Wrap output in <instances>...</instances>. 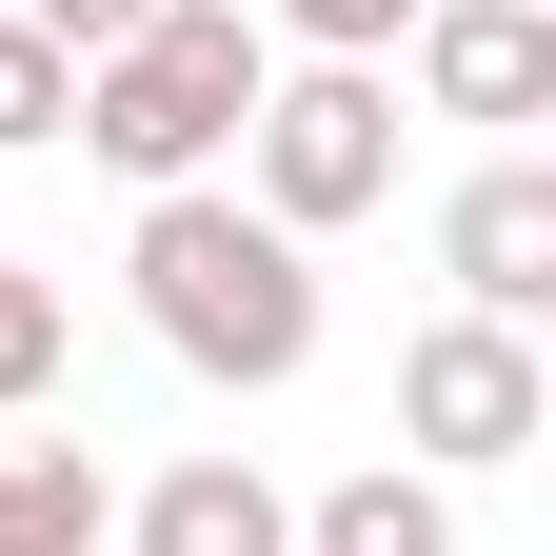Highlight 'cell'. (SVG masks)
I'll return each instance as SVG.
<instances>
[{"mask_svg": "<svg viewBox=\"0 0 556 556\" xmlns=\"http://www.w3.org/2000/svg\"><path fill=\"white\" fill-rule=\"evenodd\" d=\"M299 556H457V497H438L417 457H358V477L299 517Z\"/></svg>", "mask_w": 556, "mask_h": 556, "instance_id": "cell-8", "label": "cell"}, {"mask_svg": "<svg viewBox=\"0 0 556 556\" xmlns=\"http://www.w3.org/2000/svg\"><path fill=\"white\" fill-rule=\"evenodd\" d=\"M278 21H299L318 60H397V21H417V0H278Z\"/></svg>", "mask_w": 556, "mask_h": 556, "instance_id": "cell-12", "label": "cell"}, {"mask_svg": "<svg viewBox=\"0 0 556 556\" xmlns=\"http://www.w3.org/2000/svg\"><path fill=\"white\" fill-rule=\"evenodd\" d=\"M119 278H139V318H160L179 378L278 397V378L318 358V239H278L239 179H160V199H139V239H119Z\"/></svg>", "mask_w": 556, "mask_h": 556, "instance_id": "cell-1", "label": "cell"}, {"mask_svg": "<svg viewBox=\"0 0 556 556\" xmlns=\"http://www.w3.org/2000/svg\"><path fill=\"white\" fill-rule=\"evenodd\" d=\"M100 457L80 438H21V457H0V556H100Z\"/></svg>", "mask_w": 556, "mask_h": 556, "instance_id": "cell-9", "label": "cell"}, {"mask_svg": "<svg viewBox=\"0 0 556 556\" xmlns=\"http://www.w3.org/2000/svg\"><path fill=\"white\" fill-rule=\"evenodd\" d=\"M139 556H299V497H278L258 457H179L160 497H139Z\"/></svg>", "mask_w": 556, "mask_h": 556, "instance_id": "cell-7", "label": "cell"}, {"mask_svg": "<svg viewBox=\"0 0 556 556\" xmlns=\"http://www.w3.org/2000/svg\"><path fill=\"white\" fill-rule=\"evenodd\" d=\"M60 378V278H21V258H0V417H21Z\"/></svg>", "mask_w": 556, "mask_h": 556, "instance_id": "cell-11", "label": "cell"}, {"mask_svg": "<svg viewBox=\"0 0 556 556\" xmlns=\"http://www.w3.org/2000/svg\"><path fill=\"white\" fill-rule=\"evenodd\" d=\"M60 119H80V60H60L21 0H0V160H21V139H60Z\"/></svg>", "mask_w": 556, "mask_h": 556, "instance_id": "cell-10", "label": "cell"}, {"mask_svg": "<svg viewBox=\"0 0 556 556\" xmlns=\"http://www.w3.org/2000/svg\"><path fill=\"white\" fill-rule=\"evenodd\" d=\"M258 80H278V60H258L239 0H160V21H119V40L80 60V119H60V139H80V160H119L139 199H160V179H219V160H239Z\"/></svg>", "mask_w": 556, "mask_h": 556, "instance_id": "cell-2", "label": "cell"}, {"mask_svg": "<svg viewBox=\"0 0 556 556\" xmlns=\"http://www.w3.org/2000/svg\"><path fill=\"white\" fill-rule=\"evenodd\" d=\"M417 100L477 119V139H536L556 119V0H417Z\"/></svg>", "mask_w": 556, "mask_h": 556, "instance_id": "cell-5", "label": "cell"}, {"mask_svg": "<svg viewBox=\"0 0 556 556\" xmlns=\"http://www.w3.org/2000/svg\"><path fill=\"white\" fill-rule=\"evenodd\" d=\"M397 438L438 457V477H497V457L556 438V358H536L517 318H438V338L397 358Z\"/></svg>", "mask_w": 556, "mask_h": 556, "instance_id": "cell-4", "label": "cell"}, {"mask_svg": "<svg viewBox=\"0 0 556 556\" xmlns=\"http://www.w3.org/2000/svg\"><path fill=\"white\" fill-rule=\"evenodd\" d=\"M239 179H258V219H278V239L378 219V199H397V80H378V60H299V80H258Z\"/></svg>", "mask_w": 556, "mask_h": 556, "instance_id": "cell-3", "label": "cell"}, {"mask_svg": "<svg viewBox=\"0 0 556 556\" xmlns=\"http://www.w3.org/2000/svg\"><path fill=\"white\" fill-rule=\"evenodd\" d=\"M21 21H40V40H60V60H100V40H119V21H160V0H21Z\"/></svg>", "mask_w": 556, "mask_h": 556, "instance_id": "cell-13", "label": "cell"}, {"mask_svg": "<svg viewBox=\"0 0 556 556\" xmlns=\"http://www.w3.org/2000/svg\"><path fill=\"white\" fill-rule=\"evenodd\" d=\"M438 278H457V318H517L536 338V299H556V160H477L438 199Z\"/></svg>", "mask_w": 556, "mask_h": 556, "instance_id": "cell-6", "label": "cell"}]
</instances>
